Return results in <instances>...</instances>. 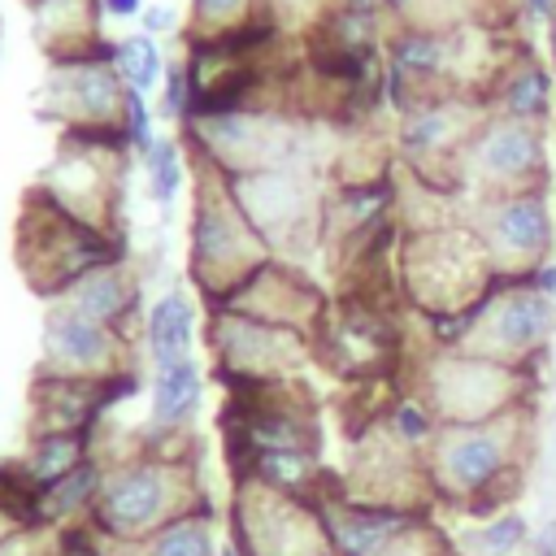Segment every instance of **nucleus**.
Returning a JSON list of instances; mask_svg holds the SVG:
<instances>
[{"label":"nucleus","mask_w":556,"mask_h":556,"mask_svg":"<svg viewBox=\"0 0 556 556\" xmlns=\"http://www.w3.org/2000/svg\"><path fill=\"white\" fill-rule=\"evenodd\" d=\"M526 413L508 408L469 426H439L426 460V482L434 495L465 504L469 513H500L504 486L521 473Z\"/></svg>","instance_id":"nucleus-1"},{"label":"nucleus","mask_w":556,"mask_h":556,"mask_svg":"<svg viewBox=\"0 0 556 556\" xmlns=\"http://www.w3.org/2000/svg\"><path fill=\"white\" fill-rule=\"evenodd\" d=\"M187 486H191V469L182 456H165V452L130 456L104 469L87 526L104 543H139L165 521L191 513Z\"/></svg>","instance_id":"nucleus-2"},{"label":"nucleus","mask_w":556,"mask_h":556,"mask_svg":"<svg viewBox=\"0 0 556 556\" xmlns=\"http://www.w3.org/2000/svg\"><path fill=\"white\" fill-rule=\"evenodd\" d=\"M265 265V239L256 235V226L248 222V213L239 208L226 174L213 187L200 191L195 200V217H191V274L200 282V291L208 295H230L239 282H248L256 269Z\"/></svg>","instance_id":"nucleus-3"},{"label":"nucleus","mask_w":556,"mask_h":556,"mask_svg":"<svg viewBox=\"0 0 556 556\" xmlns=\"http://www.w3.org/2000/svg\"><path fill=\"white\" fill-rule=\"evenodd\" d=\"M230 530L243 556H330L321 508H313L304 495L274 491L256 478H239Z\"/></svg>","instance_id":"nucleus-4"},{"label":"nucleus","mask_w":556,"mask_h":556,"mask_svg":"<svg viewBox=\"0 0 556 556\" xmlns=\"http://www.w3.org/2000/svg\"><path fill=\"white\" fill-rule=\"evenodd\" d=\"M556 330V304L530 278L495 282L465 317V352L513 365L543 348Z\"/></svg>","instance_id":"nucleus-5"},{"label":"nucleus","mask_w":556,"mask_h":556,"mask_svg":"<svg viewBox=\"0 0 556 556\" xmlns=\"http://www.w3.org/2000/svg\"><path fill=\"white\" fill-rule=\"evenodd\" d=\"M513 382H517V369L513 365H500V361H486V356H443L430 374V413L443 417V426H469V421H486V417H500L508 408H521L513 404Z\"/></svg>","instance_id":"nucleus-6"},{"label":"nucleus","mask_w":556,"mask_h":556,"mask_svg":"<svg viewBox=\"0 0 556 556\" xmlns=\"http://www.w3.org/2000/svg\"><path fill=\"white\" fill-rule=\"evenodd\" d=\"M43 374L113 382L122 374L117 326H100V321H91V317H83L56 300L43 317Z\"/></svg>","instance_id":"nucleus-7"},{"label":"nucleus","mask_w":556,"mask_h":556,"mask_svg":"<svg viewBox=\"0 0 556 556\" xmlns=\"http://www.w3.org/2000/svg\"><path fill=\"white\" fill-rule=\"evenodd\" d=\"M213 343L222 356V378L230 374L243 382H278L300 361V334L295 330L269 326V321L235 313V308L213 317Z\"/></svg>","instance_id":"nucleus-8"},{"label":"nucleus","mask_w":556,"mask_h":556,"mask_svg":"<svg viewBox=\"0 0 556 556\" xmlns=\"http://www.w3.org/2000/svg\"><path fill=\"white\" fill-rule=\"evenodd\" d=\"M495 274L508 278H530V269H539L547 243H552V222L543 208L539 191H517V195H495V204L482 217L478 230Z\"/></svg>","instance_id":"nucleus-9"},{"label":"nucleus","mask_w":556,"mask_h":556,"mask_svg":"<svg viewBox=\"0 0 556 556\" xmlns=\"http://www.w3.org/2000/svg\"><path fill=\"white\" fill-rule=\"evenodd\" d=\"M52 113L61 122H70L78 135H104V130H122V104H126V87L113 70V61H56L52 70Z\"/></svg>","instance_id":"nucleus-10"},{"label":"nucleus","mask_w":556,"mask_h":556,"mask_svg":"<svg viewBox=\"0 0 556 556\" xmlns=\"http://www.w3.org/2000/svg\"><path fill=\"white\" fill-rule=\"evenodd\" d=\"M469 161L482 182L504 187V195L517 191H539L543 182V135L534 122H513L500 117L482 126L469 143Z\"/></svg>","instance_id":"nucleus-11"},{"label":"nucleus","mask_w":556,"mask_h":556,"mask_svg":"<svg viewBox=\"0 0 556 556\" xmlns=\"http://www.w3.org/2000/svg\"><path fill=\"white\" fill-rule=\"evenodd\" d=\"M330 556H382L391 543L417 530V513L374 500H334L321 508Z\"/></svg>","instance_id":"nucleus-12"},{"label":"nucleus","mask_w":556,"mask_h":556,"mask_svg":"<svg viewBox=\"0 0 556 556\" xmlns=\"http://www.w3.org/2000/svg\"><path fill=\"white\" fill-rule=\"evenodd\" d=\"M56 300H61V304H70L74 313H83V317L100 321V326H117V321L135 308V282H130L126 265L104 261V265L87 269L83 278H74Z\"/></svg>","instance_id":"nucleus-13"},{"label":"nucleus","mask_w":556,"mask_h":556,"mask_svg":"<svg viewBox=\"0 0 556 556\" xmlns=\"http://www.w3.org/2000/svg\"><path fill=\"white\" fill-rule=\"evenodd\" d=\"M200 404V365L195 356L178 361V365H161L152 374V430L156 434H174L195 417Z\"/></svg>","instance_id":"nucleus-14"},{"label":"nucleus","mask_w":556,"mask_h":556,"mask_svg":"<svg viewBox=\"0 0 556 556\" xmlns=\"http://www.w3.org/2000/svg\"><path fill=\"white\" fill-rule=\"evenodd\" d=\"M87 460H91V434L87 430H56V434H35L30 452L17 460V469L35 491H43Z\"/></svg>","instance_id":"nucleus-15"},{"label":"nucleus","mask_w":556,"mask_h":556,"mask_svg":"<svg viewBox=\"0 0 556 556\" xmlns=\"http://www.w3.org/2000/svg\"><path fill=\"white\" fill-rule=\"evenodd\" d=\"M465 122H460V109L452 100H421L417 109L404 113L400 122V148L408 156H443L456 139H465Z\"/></svg>","instance_id":"nucleus-16"},{"label":"nucleus","mask_w":556,"mask_h":556,"mask_svg":"<svg viewBox=\"0 0 556 556\" xmlns=\"http://www.w3.org/2000/svg\"><path fill=\"white\" fill-rule=\"evenodd\" d=\"M191 330H195V313H191L187 291H165L148 308V356H152V369L187 361L191 356Z\"/></svg>","instance_id":"nucleus-17"},{"label":"nucleus","mask_w":556,"mask_h":556,"mask_svg":"<svg viewBox=\"0 0 556 556\" xmlns=\"http://www.w3.org/2000/svg\"><path fill=\"white\" fill-rule=\"evenodd\" d=\"M126 556H217V539H213V513L208 508H191L174 521H165L161 530H152L139 543H122Z\"/></svg>","instance_id":"nucleus-18"},{"label":"nucleus","mask_w":556,"mask_h":556,"mask_svg":"<svg viewBox=\"0 0 556 556\" xmlns=\"http://www.w3.org/2000/svg\"><path fill=\"white\" fill-rule=\"evenodd\" d=\"M495 109H500V117L534 122V126H539V122L552 113V78H547V70H539L534 61L508 70L504 83H500Z\"/></svg>","instance_id":"nucleus-19"},{"label":"nucleus","mask_w":556,"mask_h":556,"mask_svg":"<svg viewBox=\"0 0 556 556\" xmlns=\"http://www.w3.org/2000/svg\"><path fill=\"white\" fill-rule=\"evenodd\" d=\"M447 61H452V48L434 30H404L391 43V74H395V83H430V78H443L447 74Z\"/></svg>","instance_id":"nucleus-20"},{"label":"nucleus","mask_w":556,"mask_h":556,"mask_svg":"<svg viewBox=\"0 0 556 556\" xmlns=\"http://www.w3.org/2000/svg\"><path fill=\"white\" fill-rule=\"evenodd\" d=\"M526 543H530V521L513 508H500V513L482 517L460 539L465 556H521Z\"/></svg>","instance_id":"nucleus-21"},{"label":"nucleus","mask_w":556,"mask_h":556,"mask_svg":"<svg viewBox=\"0 0 556 556\" xmlns=\"http://www.w3.org/2000/svg\"><path fill=\"white\" fill-rule=\"evenodd\" d=\"M113 70H117V78H122L126 87L148 91V87L161 78V70H165L156 39H152V35H130V39H122V43L113 48Z\"/></svg>","instance_id":"nucleus-22"},{"label":"nucleus","mask_w":556,"mask_h":556,"mask_svg":"<svg viewBox=\"0 0 556 556\" xmlns=\"http://www.w3.org/2000/svg\"><path fill=\"white\" fill-rule=\"evenodd\" d=\"M148 161V187H152V200L161 208H169L178 200V187H182V152L174 139H152V148L143 152Z\"/></svg>","instance_id":"nucleus-23"},{"label":"nucleus","mask_w":556,"mask_h":556,"mask_svg":"<svg viewBox=\"0 0 556 556\" xmlns=\"http://www.w3.org/2000/svg\"><path fill=\"white\" fill-rule=\"evenodd\" d=\"M252 9V0H191V17L208 39H226V30H235V22Z\"/></svg>","instance_id":"nucleus-24"},{"label":"nucleus","mask_w":556,"mask_h":556,"mask_svg":"<svg viewBox=\"0 0 556 556\" xmlns=\"http://www.w3.org/2000/svg\"><path fill=\"white\" fill-rule=\"evenodd\" d=\"M187 83H191V70H187V65H174V70L165 74L161 117H182V113H187V104H191V91H187Z\"/></svg>","instance_id":"nucleus-25"},{"label":"nucleus","mask_w":556,"mask_h":556,"mask_svg":"<svg viewBox=\"0 0 556 556\" xmlns=\"http://www.w3.org/2000/svg\"><path fill=\"white\" fill-rule=\"evenodd\" d=\"M143 22H148V35H161V30H169V26L178 22V13H174L169 4H152V9L143 13Z\"/></svg>","instance_id":"nucleus-26"},{"label":"nucleus","mask_w":556,"mask_h":556,"mask_svg":"<svg viewBox=\"0 0 556 556\" xmlns=\"http://www.w3.org/2000/svg\"><path fill=\"white\" fill-rule=\"evenodd\" d=\"M530 547H534V556H556V517L539 534H530Z\"/></svg>","instance_id":"nucleus-27"},{"label":"nucleus","mask_w":556,"mask_h":556,"mask_svg":"<svg viewBox=\"0 0 556 556\" xmlns=\"http://www.w3.org/2000/svg\"><path fill=\"white\" fill-rule=\"evenodd\" d=\"M104 4V13H113V17H135L139 9H143V0H100Z\"/></svg>","instance_id":"nucleus-28"},{"label":"nucleus","mask_w":556,"mask_h":556,"mask_svg":"<svg viewBox=\"0 0 556 556\" xmlns=\"http://www.w3.org/2000/svg\"><path fill=\"white\" fill-rule=\"evenodd\" d=\"M547 43H552V61H556V17H552V26H547Z\"/></svg>","instance_id":"nucleus-29"}]
</instances>
